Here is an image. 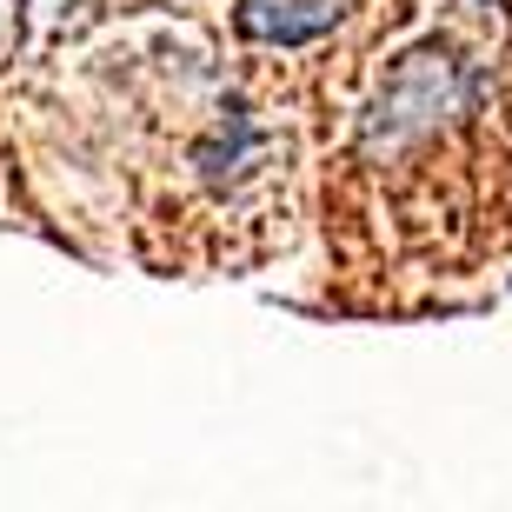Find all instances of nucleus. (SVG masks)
I'll list each match as a JSON object with an SVG mask.
<instances>
[{
  "label": "nucleus",
  "instance_id": "obj_4",
  "mask_svg": "<svg viewBox=\"0 0 512 512\" xmlns=\"http://www.w3.org/2000/svg\"><path fill=\"white\" fill-rule=\"evenodd\" d=\"M14 34H20V0H0V54L14 47Z\"/></svg>",
  "mask_w": 512,
  "mask_h": 512
},
{
  "label": "nucleus",
  "instance_id": "obj_2",
  "mask_svg": "<svg viewBox=\"0 0 512 512\" xmlns=\"http://www.w3.org/2000/svg\"><path fill=\"white\" fill-rule=\"evenodd\" d=\"M333 20H340V0H247V7H240V34L300 47V40L326 34Z\"/></svg>",
  "mask_w": 512,
  "mask_h": 512
},
{
  "label": "nucleus",
  "instance_id": "obj_1",
  "mask_svg": "<svg viewBox=\"0 0 512 512\" xmlns=\"http://www.w3.org/2000/svg\"><path fill=\"white\" fill-rule=\"evenodd\" d=\"M459 100H466V80H459V67L439 54V47H426V54L406 60V67L386 80V94L373 100L366 140H373V147H399V140H413V133H433L439 120L459 107Z\"/></svg>",
  "mask_w": 512,
  "mask_h": 512
},
{
  "label": "nucleus",
  "instance_id": "obj_3",
  "mask_svg": "<svg viewBox=\"0 0 512 512\" xmlns=\"http://www.w3.org/2000/svg\"><path fill=\"white\" fill-rule=\"evenodd\" d=\"M253 153H260V127H253V114L240 100H227L220 120H213V133L193 147V167L207 173L213 187H227V180H240V167H247Z\"/></svg>",
  "mask_w": 512,
  "mask_h": 512
}]
</instances>
